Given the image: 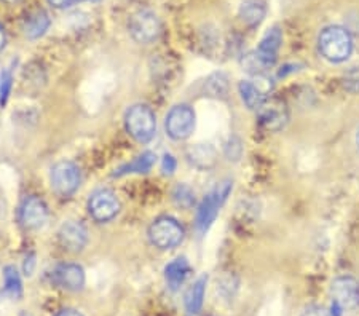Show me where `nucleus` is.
<instances>
[{
    "instance_id": "obj_1",
    "label": "nucleus",
    "mask_w": 359,
    "mask_h": 316,
    "mask_svg": "<svg viewBox=\"0 0 359 316\" xmlns=\"http://www.w3.org/2000/svg\"><path fill=\"white\" fill-rule=\"evenodd\" d=\"M321 55L331 62H344L353 51V39L346 29L329 26L324 29L318 40Z\"/></svg>"
},
{
    "instance_id": "obj_2",
    "label": "nucleus",
    "mask_w": 359,
    "mask_h": 316,
    "mask_svg": "<svg viewBox=\"0 0 359 316\" xmlns=\"http://www.w3.org/2000/svg\"><path fill=\"white\" fill-rule=\"evenodd\" d=\"M125 128L135 141L141 144L150 142L157 131L154 111L146 104L133 106L125 115Z\"/></svg>"
},
{
    "instance_id": "obj_3",
    "label": "nucleus",
    "mask_w": 359,
    "mask_h": 316,
    "mask_svg": "<svg viewBox=\"0 0 359 316\" xmlns=\"http://www.w3.org/2000/svg\"><path fill=\"white\" fill-rule=\"evenodd\" d=\"M184 228L176 219L168 216H161L152 222L149 228V238L158 249H172L182 243Z\"/></svg>"
},
{
    "instance_id": "obj_4",
    "label": "nucleus",
    "mask_w": 359,
    "mask_h": 316,
    "mask_svg": "<svg viewBox=\"0 0 359 316\" xmlns=\"http://www.w3.org/2000/svg\"><path fill=\"white\" fill-rule=\"evenodd\" d=\"M231 191V184L224 182L219 186L216 191L206 195V198L201 201L198 212H196V228L200 233H205L208 228L212 226L219 214V209L225 200H227L229 193Z\"/></svg>"
},
{
    "instance_id": "obj_5",
    "label": "nucleus",
    "mask_w": 359,
    "mask_h": 316,
    "mask_svg": "<svg viewBox=\"0 0 359 316\" xmlns=\"http://www.w3.org/2000/svg\"><path fill=\"white\" fill-rule=\"evenodd\" d=\"M128 29L131 37L139 43H152L160 37L161 22L150 10H139L130 18Z\"/></svg>"
},
{
    "instance_id": "obj_6",
    "label": "nucleus",
    "mask_w": 359,
    "mask_h": 316,
    "mask_svg": "<svg viewBox=\"0 0 359 316\" xmlns=\"http://www.w3.org/2000/svg\"><path fill=\"white\" fill-rule=\"evenodd\" d=\"M80 170L79 166L62 160L51 168V187L61 197H71L80 186Z\"/></svg>"
},
{
    "instance_id": "obj_7",
    "label": "nucleus",
    "mask_w": 359,
    "mask_h": 316,
    "mask_svg": "<svg viewBox=\"0 0 359 316\" xmlns=\"http://www.w3.org/2000/svg\"><path fill=\"white\" fill-rule=\"evenodd\" d=\"M166 133L176 141L187 139L195 130V112L189 106H175L166 115Z\"/></svg>"
},
{
    "instance_id": "obj_8",
    "label": "nucleus",
    "mask_w": 359,
    "mask_h": 316,
    "mask_svg": "<svg viewBox=\"0 0 359 316\" xmlns=\"http://www.w3.org/2000/svg\"><path fill=\"white\" fill-rule=\"evenodd\" d=\"M88 211L93 219L97 222H109L112 221L120 211V201L112 191L109 188H101L96 191L90 197Z\"/></svg>"
},
{
    "instance_id": "obj_9",
    "label": "nucleus",
    "mask_w": 359,
    "mask_h": 316,
    "mask_svg": "<svg viewBox=\"0 0 359 316\" xmlns=\"http://www.w3.org/2000/svg\"><path fill=\"white\" fill-rule=\"evenodd\" d=\"M259 112V123L267 131H280L285 128L289 120V109L285 101L278 97H270L265 99L262 106L257 109Z\"/></svg>"
},
{
    "instance_id": "obj_10",
    "label": "nucleus",
    "mask_w": 359,
    "mask_h": 316,
    "mask_svg": "<svg viewBox=\"0 0 359 316\" xmlns=\"http://www.w3.org/2000/svg\"><path fill=\"white\" fill-rule=\"evenodd\" d=\"M48 219V206L37 195H29L21 203L20 222L27 230H37Z\"/></svg>"
},
{
    "instance_id": "obj_11",
    "label": "nucleus",
    "mask_w": 359,
    "mask_h": 316,
    "mask_svg": "<svg viewBox=\"0 0 359 316\" xmlns=\"http://www.w3.org/2000/svg\"><path fill=\"white\" fill-rule=\"evenodd\" d=\"M332 305L340 310H353L359 305V283L351 277L334 280L331 286Z\"/></svg>"
},
{
    "instance_id": "obj_12",
    "label": "nucleus",
    "mask_w": 359,
    "mask_h": 316,
    "mask_svg": "<svg viewBox=\"0 0 359 316\" xmlns=\"http://www.w3.org/2000/svg\"><path fill=\"white\" fill-rule=\"evenodd\" d=\"M271 88H273L271 80L260 74L256 76V80H245L240 83V95L249 109H259L265 99H269L267 95H270Z\"/></svg>"
},
{
    "instance_id": "obj_13",
    "label": "nucleus",
    "mask_w": 359,
    "mask_h": 316,
    "mask_svg": "<svg viewBox=\"0 0 359 316\" xmlns=\"http://www.w3.org/2000/svg\"><path fill=\"white\" fill-rule=\"evenodd\" d=\"M57 238H60V245L66 251L80 252L88 243V232H86V228L80 222L69 221L62 224Z\"/></svg>"
},
{
    "instance_id": "obj_14",
    "label": "nucleus",
    "mask_w": 359,
    "mask_h": 316,
    "mask_svg": "<svg viewBox=\"0 0 359 316\" xmlns=\"http://www.w3.org/2000/svg\"><path fill=\"white\" fill-rule=\"evenodd\" d=\"M281 42H283V32L280 27H271L270 31L265 34L264 39L260 40L259 47L256 50V56L259 57V61L262 62L265 71L276 62L278 53H280V48H281Z\"/></svg>"
},
{
    "instance_id": "obj_15",
    "label": "nucleus",
    "mask_w": 359,
    "mask_h": 316,
    "mask_svg": "<svg viewBox=\"0 0 359 316\" xmlns=\"http://www.w3.org/2000/svg\"><path fill=\"white\" fill-rule=\"evenodd\" d=\"M55 283L66 291H80L85 284V272L77 263H61L53 273Z\"/></svg>"
},
{
    "instance_id": "obj_16",
    "label": "nucleus",
    "mask_w": 359,
    "mask_h": 316,
    "mask_svg": "<svg viewBox=\"0 0 359 316\" xmlns=\"http://www.w3.org/2000/svg\"><path fill=\"white\" fill-rule=\"evenodd\" d=\"M187 158L190 165H194L195 168L206 171L216 166L217 153L216 149L210 144H195L187 151Z\"/></svg>"
},
{
    "instance_id": "obj_17",
    "label": "nucleus",
    "mask_w": 359,
    "mask_h": 316,
    "mask_svg": "<svg viewBox=\"0 0 359 316\" xmlns=\"http://www.w3.org/2000/svg\"><path fill=\"white\" fill-rule=\"evenodd\" d=\"M50 16L43 10H36L29 13L25 20V34L27 39L36 40L43 36L50 27Z\"/></svg>"
},
{
    "instance_id": "obj_18",
    "label": "nucleus",
    "mask_w": 359,
    "mask_h": 316,
    "mask_svg": "<svg viewBox=\"0 0 359 316\" xmlns=\"http://www.w3.org/2000/svg\"><path fill=\"white\" fill-rule=\"evenodd\" d=\"M206 277H201L195 281V283L189 287L187 294H185V308L190 315L200 313L205 302V291H206Z\"/></svg>"
},
{
    "instance_id": "obj_19",
    "label": "nucleus",
    "mask_w": 359,
    "mask_h": 316,
    "mask_svg": "<svg viewBox=\"0 0 359 316\" xmlns=\"http://www.w3.org/2000/svg\"><path fill=\"white\" fill-rule=\"evenodd\" d=\"M190 273V267H189V262L185 261V259L179 257L176 261L170 262L165 268V278H166V283L170 284L171 289H177L179 286H181L185 278L189 277Z\"/></svg>"
},
{
    "instance_id": "obj_20",
    "label": "nucleus",
    "mask_w": 359,
    "mask_h": 316,
    "mask_svg": "<svg viewBox=\"0 0 359 316\" xmlns=\"http://www.w3.org/2000/svg\"><path fill=\"white\" fill-rule=\"evenodd\" d=\"M155 165V155L152 152H144L142 155H139L137 158L133 160L131 163L123 165L121 168L114 172L115 177L125 176V174H135V172H147L152 170V166Z\"/></svg>"
},
{
    "instance_id": "obj_21",
    "label": "nucleus",
    "mask_w": 359,
    "mask_h": 316,
    "mask_svg": "<svg viewBox=\"0 0 359 316\" xmlns=\"http://www.w3.org/2000/svg\"><path fill=\"white\" fill-rule=\"evenodd\" d=\"M240 16L248 26H257L265 18V5L262 2H257V0H249V2L241 5Z\"/></svg>"
},
{
    "instance_id": "obj_22",
    "label": "nucleus",
    "mask_w": 359,
    "mask_h": 316,
    "mask_svg": "<svg viewBox=\"0 0 359 316\" xmlns=\"http://www.w3.org/2000/svg\"><path fill=\"white\" fill-rule=\"evenodd\" d=\"M4 283H5V292L10 297L13 298H20L22 296V283H21V277L18 273V270L15 267H5L4 270Z\"/></svg>"
},
{
    "instance_id": "obj_23",
    "label": "nucleus",
    "mask_w": 359,
    "mask_h": 316,
    "mask_svg": "<svg viewBox=\"0 0 359 316\" xmlns=\"http://www.w3.org/2000/svg\"><path fill=\"white\" fill-rule=\"evenodd\" d=\"M172 198H175V203L181 206L184 209L192 208L195 205V192L189 186H177L172 192Z\"/></svg>"
},
{
    "instance_id": "obj_24",
    "label": "nucleus",
    "mask_w": 359,
    "mask_h": 316,
    "mask_svg": "<svg viewBox=\"0 0 359 316\" xmlns=\"http://www.w3.org/2000/svg\"><path fill=\"white\" fill-rule=\"evenodd\" d=\"M206 90L210 91L211 96H224L227 93V88H229V83H227V78L222 74H214L210 78L206 80Z\"/></svg>"
},
{
    "instance_id": "obj_25",
    "label": "nucleus",
    "mask_w": 359,
    "mask_h": 316,
    "mask_svg": "<svg viewBox=\"0 0 359 316\" xmlns=\"http://www.w3.org/2000/svg\"><path fill=\"white\" fill-rule=\"evenodd\" d=\"M11 85H13V77L10 71L0 72V106H5L8 101Z\"/></svg>"
},
{
    "instance_id": "obj_26",
    "label": "nucleus",
    "mask_w": 359,
    "mask_h": 316,
    "mask_svg": "<svg viewBox=\"0 0 359 316\" xmlns=\"http://www.w3.org/2000/svg\"><path fill=\"white\" fill-rule=\"evenodd\" d=\"M344 85H345L346 90L353 91V93L359 91V69L358 67H355L353 71L346 74L345 80H344Z\"/></svg>"
},
{
    "instance_id": "obj_27",
    "label": "nucleus",
    "mask_w": 359,
    "mask_h": 316,
    "mask_svg": "<svg viewBox=\"0 0 359 316\" xmlns=\"http://www.w3.org/2000/svg\"><path fill=\"white\" fill-rule=\"evenodd\" d=\"M241 151H243L241 142H240V139H236V137L230 139L227 147H225V153H227L229 160H238L241 157Z\"/></svg>"
},
{
    "instance_id": "obj_28",
    "label": "nucleus",
    "mask_w": 359,
    "mask_h": 316,
    "mask_svg": "<svg viewBox=\"0 0 359 316\" xmlns=\"http://www.w3.org/2000/svg\"><path fill=\"white\" fill-rule=\"evenodd\" d=\"M176 166H177L176 158L172 157V155L166 153L165 157H163V162H161V171H163V174L171 176L172 172L176 171Z\"/></svg>"
},
{
    "instance_id": "obj_29",
    "label": "nucleus",
    "mask_w": 359,
    "mask_h": 316,
    "mask_svg": "<svg viewBox=\"0 0 359 316\" xmlns=\"http://www.w3.org/2000/svg\"><path fill=\"white\" fill-rule=\"evenodd\" d=\"M302 316H331V315H329L324 308H320V307H309V308H306L305 312L302 313Z\"/></svg>"
},
{
    "instance_id": "obj_30",
    "label": "nucleus",
    "mask_w": 359,
    "mask_h": 316,
    "mask_svg": "<svg viewBox=\"0 0 359 316\" xmlns=\"http://www.w3.org/2000/svg\"><path fill=\"white\" fill-rule=\"evenodd\" d=\"M74 2H77V0H48V4L51 5V7H55V8L71 7Z\"/></svg>"
},
{
    "instance_id": "obj_31",
    "label": "nucleus",
    "mask_w": 359,
    "mask_h": 316,
    "mask_svg": "<svg viewBox=\"0 0 359 316\" xmlns=\"http://www.w3.org/2000/svg\"><path fill=\"white\" fill-rule=\"evenodd\" d=\"M34 254H29L26 259H25V273L26 275H31L32 270H34V266H36V261H34Z\"/></svg>"
},
{
    "instance_id": "obj_32",
    "label": "nucleus",
    "mask_w": 359,
    "mask_h": 316,
    "mask_svg": "<svg viewBox=\"0 0 359 316\" xmlns=\"http://www.w3.org/2000/svg\"><path fill=\"white\" fill-rule=\"evenodd\" d=\"M56 316H83V315L74 308H65L61 310V312H57Z\"/></svg>"
},
{
    "instance_id": "obj_33",
    "label": "nucleus",
    "mask_w": 359,
    "mask_h": 316,
    "mask_svg": "<svg viewBox=\"0 0 359 316\" xmlns=\"http://www.w3.org/2000/svg\"><path fill=\"white\" fill-rule=\"evenodd\" d=\"M5 43H7V36H5V31L2 25H0V50L5 47Z\"/></svg>"
},
{
    "instance_id": "obj_34",
    "label": "nucleus",
    "mask_w": 359,
    "mask_h": 316,
    "mask_svg": "<svg viewBox=\"0 0 359 316\" xmlns=\"http://www.w3.org/2000/svg\"><path fill=\"white\" fill-rule=\"evenodd\" d=\"M4 2H7V4H18V2H21V0H4Z\"/></svg>"
},
{
    "instance_id": "obj_35",
    "label": "nucleus",
    "mask_w": 359,
    "mask_h": 316,
    "mask_svg": "<svg viewBox=\"0 0 359 316\" xmlns=\"http://www.w3.org/2000/svg\"><path fill=\"white\" fill-rule=\"evenodd\" d=\"M356 144H358V149H359V130H358V133H356Z\"/></svg>"
},
{
    "instance_id": "obj_36",
    "label": "nucleus",
    "mask_w": 359,
    "mask_h": 316,
    "mask_svg": "<svg viewBox=\"0 0 359 316\" xmlns=\"http://www.w3.org/2000/svg\"><path fill=\"white\" fill-rule=\"evenodd\" d=\"M0 297H2V294H0Z\"/></svg>"
}]
</instances>
